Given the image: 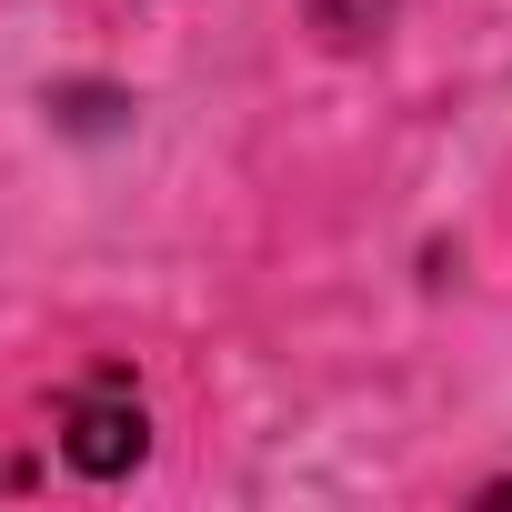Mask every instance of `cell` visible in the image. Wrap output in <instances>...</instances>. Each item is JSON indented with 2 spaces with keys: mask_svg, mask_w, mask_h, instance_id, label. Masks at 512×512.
Segmentation results:
<instances>
[{
  "mask_svg": "<svg viewBox=\"0 0 512 512\" xmlns=\"http://www.w3.org/2000/svg\"><path fill=\"white\" fill-rule=\"evenodd\" d=\"M141 452H151V422H141V402H131L121 372H101V382H81V392L61 402V462H71V472L111 482V472H131Z\"/></svg>",
  "mask_w": 512,
  "mask_h": 512,
  "instance_id": "cell-1",
  "label": "cell"
},
{
  "mask_svg": "<svg viewBox=\"0 0 512 512\" xmlns=\"http://www.w3.org/2000/svg\"><path fill=\"white\" fill-rule=\"evenodd\" d=\"M312 21H322V41H382V21H392V0H312Z\"/></svg>",
  "mask_w": 512,
  "mask_h": 512,
  "instance_id": "cell-2",
  "label": "cell"
}]
</instances>
